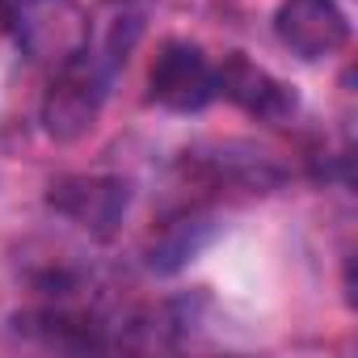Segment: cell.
Here are the masks:
<instances>
[{"instance_id": "cell-4", "label": "cell", "mask_w": 358, "mask_h": 358, "mask_svg": "<svg viewBox=\"0 0 358 358\" xmlns=\"http://www.w3.org/2000/svg\"><path fill=\"white\" fill-rule=\"evenodd\" d=\"M274 34L299 59H324L345 47L350 22L337 0H282L274 13Z\"/></svg>"}, {"instance_id": "cell-1", "label": "cell", "mask_w": 358, "mask_h": 358, "mask_svg": "<svg viewBox=\"0 0 358 358\" xmlns=\"http://www.w3.org/2000/svg\"><path fill=\"white\" fill-rule=\"evenodd\" d=\"M106 68L97 55L89 51H76L72 59H64L59 76L51 80L47 97H43V131L55 139V143H76L93 131L97 114H101V101H106Z\"/></svg>"}, {"instance_id": "cell-2", "label": "cell", "mask_w": 358, "mask_h": 358, "mask_svg": "<svg viewBox=\"0 0 358 358\" xmlns=\"http://www.w3.org/2000/svg\"><path fill=\"white\" fill-rule=\"evenodd\" d=\"M47 207L97 236H110L131 207V182L106 173H68L47 186Z\"/></svg>"}, {"instance_id": "cell-3", "label": "cell", "mask_w": 358, "mask_h": 358, "mask_svg": "<svg viewBox=\"0 0 358 358\" xmlns=\"http://www.w3.org/2000/svg\"><path fill=\"white\" fill-rule=\"evenodd\" d=\"M148 97L173 114H199L215 101V68L199 47L169 43L148 72Z\"/></svg>"}, {"instance_id": "cell-6", "label": "cell", "mask_w": 358, "mask_h": 358, "mask_svg": "<svg viewBox=\"0 0 358 358\" xmlns=\"http://www.w3.org/2000/svg\"><path fill=\"white\" fill-rule=\"evenodd\" d=\"M215 236V224L211 220H182V224H173L156 245H152V257L148 266L156 274H173V270H182L186 262H194Z\"/></svg>"}, {"instance_id": "cell-5", "label": "cell", "mask_w": 358, "mask_h": 358, "mask_svg": "<svg viewBox=\"0 0 358 358\" xmlns=\"http://www.w3.org/2000/svg\"><path fill=\"white\" fill-rule=\"evenodd\" d=\"M215 97H228L232 106H241L253 118L266 122H282L287 114H295L299 97L295 89H287L282 80H274L266 68H257L253 59H245L241 51H232L220 68H215Z\"/></svg>"}]
</instances>
